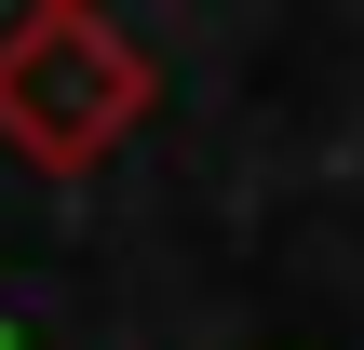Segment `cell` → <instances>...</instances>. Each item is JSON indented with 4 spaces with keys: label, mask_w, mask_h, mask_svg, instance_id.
I'll return each mask as SVG.
<instances>
[{
    "label": "cell",
    "mask_w": 364,
    "mask_h": 350,
    "mask_svg": "<svg viewBox=\"0 0 364 350\" xmlns=\"http://www.w3.org/2000/svg\"><path fill=\"white\" fill-rule=\"evenodd\" d=\"M162 108V67L135 54V27H108L95 0H27L0 27V148L41 175H95L135 121Z\"/></svg>",
    "instance_id": "cell-1"
},
{
    "label": "cell",
    "mask_w": 364,
    "mask_h": 350,
    "mask_svg": "<svg viewBox=\"0 0 364 350\" xmlns=\"http://www.w3.org/2000/svg\"><path fill=\"white\" fill-rule=\"evenodd\" d=\"M0 350H14V324H0Z\"/></svg>",
    "instance_id": "cell-2"
}]
</instances>
